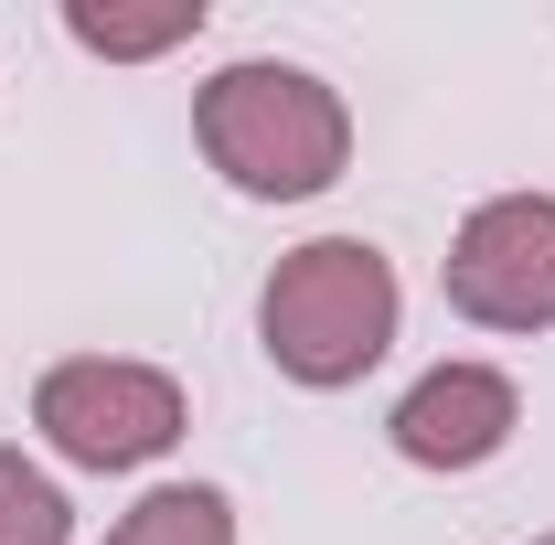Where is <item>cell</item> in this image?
Segmentation results:
<instances>
[{"mask_svg": "<svg viewBox=\"0 0 555 545\" xmlns=\"http://www.w3.org/2000/svg\"><path fill=\"white\" fill-rule=\"evenodd\" d=\"M193 129H204V161L257 204H299V193L343 182L352 161V118L310 65H224L193 107Z\"/></svg>", "mask_w": 555, "mask_h": 545, "instance_id": "1", "label": "cell"}, {"mask_svg": "<svg viewBox=\"0 0 555 545\" xmlns=\"http://www.w3.org/2000/svg\"><path fill=\"white\" fill-rule=\"evenodd\" d=\"M268 364L299 385H363L396 342V268L363 236H310L299 257H278L268 300H257Z\"/></svg>", "mask_w": 555, "mask_h": 545, "instance_id": "2", "label": "cell"}, {"mask_svg": "<svg viewBox=\"0 0 555 545\" xmlns=\"http://www.w3.org/2000/svg\"><path fill=\"white\" fill-rule=\"evenodd\" d=\"M33 428L75 471H139L182 439V385L160 364H129V353H75L33 385Z\"/></svg>", "mask_w": 555, "mask_h": 545, "instance_id": "3", "label": "cell"}, {"mask_svg": "<svg viewBox=\"0 0 555 545\" xmlns=\"http://www.w3.org/2000/svg\"><path fill=\"white\" fill-rule=\"evenodd\" d=\"M449 310L481 332H555V193H491L460 225Z\"/></svg>", "mask_w": 555, "mask_h": 545, "instance_id": "4", "label": "cell"}, {"mask_svg": "<svg viewBox=\"0 0 555 545\" xmlns=\"http://www.w3.org/2000/svg\"><path fill=\"white\" fill-rule=\"evenodd\" d=\"M385 428H396V449H406L416 471H481L491 449L524 428V396H513L502 364H438V375L406 385V407L385 417Z\"/></svg>", "mask_w": 555, "mask_h": 545, "instance_id": "5", "label": "cell"}, {"mask_svg": "<svg viewBox=\"0 0 555 545\" xmlns=\"http://www.w3.org/2000/svg\"><path fill=\"white\" fill-rule=\"evenodd\" d=\"M65 33L86 54H107V65H150V54H171V43L204 33V0H160V11H96V0H75Z\"/></svg>", "mask_w": 555, "mask_h": 545, "instance_id": "6", "label": "cell"}, {"mask_svg": "<svg viewBox=\"0 0 555 545\" xmlns=\"http://www.w3.org/2000/svg\"><path fill=\"white\" fill-rule=\"evenodd\" d=\"M107 545H235V503H224L214 481H171V492H150L139 514H118Z\"/></svg>", "mask_w": 555, "mask_h": 545, "instance_id": "7", "label": "cell"}, {"mask_svg": "<svg viewBox=\"0 0 555 545\" xmlns=\"http://www.w3.org/2000/svg\"><path fill=\"white\" fill-rule=\"evenodd\" d=\"M0 545H65V492L22 449H0Z\"/></svg>", "mask_w": 555, "mask_h": 545, "instance_id": "8", "label": "cell"}, {"mask_svg": "<svg viewBox=\"0 0 555 545\" xmlns=\"http://www.w3.org/2000/svg\"><path fill=\"white\" fill-rule=\"evenodd\" d=\"M545 545H555V535H545Z\"/></svg>", "mask_w": 555, "mask_h": 545, "instance_id": "9", "label": "cell"}]
</instances>
